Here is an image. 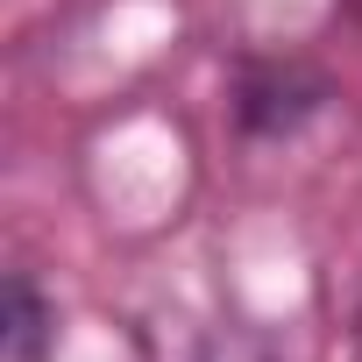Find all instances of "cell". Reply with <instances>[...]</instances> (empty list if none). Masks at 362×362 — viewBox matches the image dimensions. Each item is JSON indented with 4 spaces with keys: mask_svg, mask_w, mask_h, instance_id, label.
Returning <instances> with one entry per match:
<instances>
[{
    "mask_svg": "<svg viewBox=\"0 0 362 362\" xmlns=\"http://www.w3.org/2000/svg\"><path fill=\"white\" fill-rule=\"evenodd\" d=\"M0 341L8 362H43L50 355V305L29 277H8V313H0Z\"/></svg>",
    "mask_w": 362,
    "mask_h": 362,
    "instance_id": "obj_1",
    "label": "cell"
},
{
    "mask_svg": "<svg viewBox=\"0 0 362 362\" xmlns=\"http://www.w3.org/2000/svg\"><path fill=\"white\" fill-rule=\"evenodd\" d=\"M199 362H277V355H270L249 327H221V334L199 348Z\"/></svg>",
    "mask_w": 362,
    "mask_h": 362,
    "instance_id": "obj_2",
    "label": "cell"
},
{
    "mask_svg": "<svg viewBox=\"0 0 362 362\" xmlns=\"http://www.w3.org/2000/svg\"><path fill=\"white\" fill-rule=\"evenodd\" d=\"M355 341H362V320H355Z\"/></svg>",
    "mask_w": 362,
    "mask_h": 362,
    "instance_id": "obj_3",
    "label": "cell"
}]
</instances>
